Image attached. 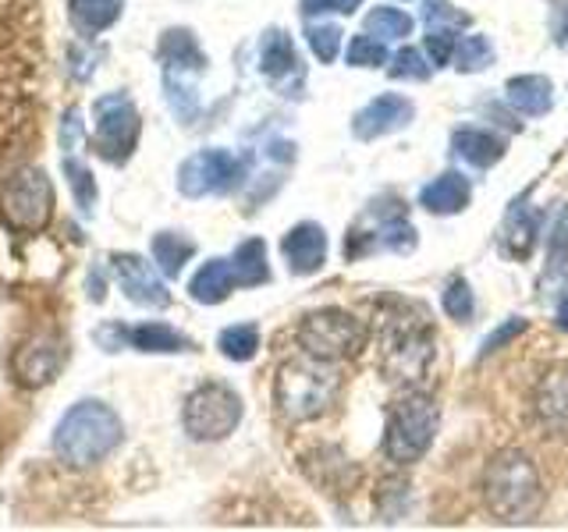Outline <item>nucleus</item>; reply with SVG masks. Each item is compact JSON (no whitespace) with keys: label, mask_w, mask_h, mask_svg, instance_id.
<instances>
[{"label":"nucleus","mask_w":568,"mask_h":532,"mask_svg":"<svg viewBox=\"0 0 568 532\" xmlns=\"http://www.w3.org/2000/svg\"><path fill=\"white\" fill-rule=\"evenodd\" d=\"M121 443V419L114 416V408H106L103 401H79L71 405L64 419L53 430V451L71 469H89L100 466L106 454H114Z\"/></svg>","instance_id":"nucleus-3"},{"label":"nucleus","mask_w":568,"mask_h":532,"mask_svg":"<svg viewBox=\"0 0 568 532\" xmlns=\"http://www.w3.org/2000/svg\"><path fill=\"white\" fill-rule=\"evenodd\" d=\"M182 419L192 440H224L242 422V398L227 383H203L189 395Z\"/></svg>","instance_id":"nucleus-9"},{"label":"nucleus","mask_w":568,"mask_h":532,"mask_svg":"<svg viewBox=\"0 0 568 532\" xmlns=\"http://www.w3.org/2000/svg\"><path fill=\"white\" fill-rule=\"evenodd\" d=\"M281 253L284 259H288V270L292 274H316L320 266H324L327 259V235H324V227H316V224H298L292 227L288 235H284L281 242Z\"/></svg>","instance_id":"nucleus-15"},{"label":"nucleus","mask_w":568,"mask_h":532,"mask_svg":"<svg viewBox=\"0 0 568 532\" xmlns=\"http://www.w3.org/2000/svg\"><path fill=\"white\" fill-rule=\"evenodd\" d=\"M61 341L53 334H32L29 341H22V348L14 351L11 359V372L18 377V383L26 387H43L58 377L61 369Z\"/></svg>","instance_id":"nucleus-12"},{"label":"nucleus","mask_w":568,"mask_h":532,"mask_svg":"<svg viewBox=\"0 0 568 532\" xmlns=\"http://www.w3.org/2000/svg\"><path fill=\"white\" fill-rule=\"evenodd\" d=\"M260 71L271 82H281L288 75H298V53L295 43L288 40V32L281 29H266L263 40H260Z\"/></svg>","instance_id":"nucleus-18"},{"label":"nucleus","mask_w":568,"mask_h":532,"mask_svg":"<svg viewBox=\"0 0 568 532\" xmlns=\"http://www.w3.org/2000/svg\"><path fill=\"white\" fill-rule=\"evenodd\" d=\"M302 14H355L363 8V0H302Z\"/></svg>","instance_id":"nucleus-40"},{"label":"nucleus","mask_w":568,"mask_h":532,"mask_svg":"<svg viewBox=\"0 0 568 532\" xmlns=\"http://www.w3.org/2000/svg\"><path fill=\"white\" fill-rule=\"evenodd\" d=\"M452 146L473 167H494L505 156V142L484 129H458L452 135Z\"/></svg>","instance_id":"nucleus-22"},{"label":"nucleus","mask_w":568,"mask_h":532,"mask_svg":"<svg viewBox=\"0 0 568 532\" xmlns=\"http://www.w3.org/2000/svg\"><path fill=\"white\" fill-rule=\"evenodd\" d=\"M345 61L352 68H381V64H387V50H384V43L373 40V35H355L348 43Z\"/></svg>","instance_id":"nucleus-35"},{"label":"nucleus","mask_w":568,"mask_h":532,"mask_svg":"<svg viewBox=\"0 0 568 532\" xmlns=\"http://www.w3.org/2000/svg\"><path fill=\"white\" fill-rule=\"evenodd\" d=\"M124 337H129L132 348H139V351H189L192 348L189 337L178 334L168 324H142V327L124 330Z\"/></svg>","instance_id":"nucleus-25"},{"label":"nucleus","mask_w":568,"mask_h":532,"mask_svg":"<svg viewBox=\"0 0 568 532\" xmlns=\"http://www.w3.org/2000/svg\"><path fill=\"white\" fill-rule=\"evenodd\" d=\"M0 217L18 235H40L53 217V185L40 167L14 171L0 185Z\"/></svg>","instance_id":"nucleus-5"},{"label":"nucleus","mask_w":568,"mask_h":532,"mask_svg":"<svg viewBox=\"0 0 568 532\" xmlns=\"http://www.w3.org/2000/svg\"><path fill=\"white\" fill-rule=\"evenodd\" d=\"M235 277H239V288H256L266 277H271V266H266V245L260 238H248L235 248Z\"/></svg>","instance_id":"nucleus-26"},{"label":"nucleus","mask_w":568,"mask_h":532,"mask_svg":"<svg viewBox=\"0 0 568 532\" xmlns=\"http://www.w3.org/2000/svg\"><path fill=\"white\" fill-rule=\"evenodd\" d=\"M121 18V0H71V22L82 35H97Z\"/></svg>","instance_id":"nucleus-24"},{"label":"nucleus","mask_w":568,"mask_h":532,"mask_svg":"<svg viewBox=\"0 0 568 532\" xmlns=\"http://www.w3.org/2000/svg\"><path fill=\"white\" fill-rule=\"evenodd\" d=\"M558 327H561V330L568 334V295H565V298L558 301Z\"/></svg>","instance_id":"nucleus-43"},{"label":"nucleus","mask_w":568,"mask_h":532,"mask_svg":"<svg viewBox=\"0 0 568 532\" xmlns=\"http://www.w3.org/2000/svg\"><path fill=\"white\" fill-rule=\"evenodd\" d=\"M537 416L547 430L568 433V366H555L537 387Z\"/></svg>","instance_id":"nucleus-17"},{"label":"nucleus","mask_w":568,"mask_h":532,"mask_svg":"<svg viewBox=\"0 0 568 532\" xmlns=\"http://www.w3.org/2000/svg\"><path fill=\"white\" fill-rule=\"evenodd\" d=\"M217 348H221L224 359H231V362H248L256 355V348H260V330L253 324L227 327L217 337Z\"/></svg>","instance_id":"nucleus-28"},{"label":"nucleus","mask_w":568,"mask_h":532,"mask_svg":"<svg viewBox=\"0 0 568 532\" xmlns=\"http://www.w3.org/2000/svg\"><path fill=\"white\" fill-rule=\"evenodd\" d=\"M487 504L501 522H532L544 508V483L523 451H501L487 469Z\"/></svg>","instance_id":"nucleus-4"},{"label":"nucleus","mask_w":568,"mask_h":532,"mask_svg":"<svg viewBox=\"0 0 568 532\" xmlns=\"http://www.w3.org/2000/svg\"><path fill=\"white\" fill-rule=\"evenodd\" d=\"M547 277H555V280L568 277V213H561L547 238Z\"/></svg>","instance_id":"nucleus-32"},{"label":"nucleus","mask_w":568,"mask_h":532,"mask_svg":"<svg viewBox=\"0 0 568 532\" xmlns=\"http://www.w3.org/2000/svg\"><path fill=\"white\" fill-rule=\"evenodd\" d=\"M366 29L377 32L381 40H405V35L413 32V18L398 8H377L366 14Z\"/></svg>","instance_id":"nucleus-30"},{"label":"nucleus","mask_w":568,"mask_h":532,"mask_svg":"<svg viewBox=\"0 0 568 532\" xmlns=\"http://www.w3.org/2000/svg\"><path fill=\"white\" fill-rule=\"evenodd\" d=\"M430 71H434V64H426L419 50H402L398 58H395V64H390V79H416V82H423V79H430Z\"/></svg>","instance_id":"nucleus-37"},{"label":"nucleus","mask_w":568,"mask_h":532,"mask_svg":"<svg viewBox=\"0 0 568 532\" xmlns=\"http://www.w3.org/2000/svg\"><path fill=\"white\" fill-rule=\"evenodd\" d=\"M111 270H114V277L121 284V291L129 295L135 306L164 309L168 301H171V291L164 288V280L156 277V270L142 256L121 253V256L111 259Z\"/></svg>","instance_id":"nucleus-13"},{"label":"nucleus","mask_w":568,"mask_h":532,"mask_svg":"<svg viewBox=\"0 0 568 532\" xmlns=\"http://www.w3.org/2000/svg\"><path fill=\"white\" fill-rule=\"evenodd\" d=\"M85 139V124L79 121V111L71 106V111L64 114V121H61V146H64V153H75V146Z\"/></svg>","instance_id":"nucleus-41"},{"label":"nucleus","mask_w":568,"mask_h":532,"mask_svg":"<svg viewBox=\"0 0 568 532\" xmlns=\"http://www.w3.org/2000/svg\"><path fill=\"white\" fill-rule=\"evenodd\" d=\"M298 345L302 351L316 355V359H327V362H342V359H355L366 345V330L355 316L348 313H310L302 319L298 327Z\"/></svg>","instance_id":"nucleus-8"},{"label":"nucleus","mask_w":568,"mask_h":532,"mask_svg":"<svg viewBox=\"0 0 568 532\" xmlns=\"http://www.w3.org/2000/svg\"><path fill=\"white\" fill-rule=\"evenodd\" d=\"M342 395V372L334 362L316 359V355H298L284 362L274 380L277 412L288 422H310L331 412V405Z\"/></svg>","instance_id":"nucleus-2"},{"label":"nucleus","mask_w":568,"mask_h":532,"mask_svg":"<svg viewBox=\"0 0 568 532\" xmlns=\"http://www.w3.org/2000/svg\"><path fill=\"white\" fill-rule=\"evenodd\" d=\"M455 47H458V35L452 25H430V32H426V50H430L434 68L448 64L455 58Z\"/></svg>","instance_id":"nucleus-36"},{"label":"nucleus","mask_w":568,"mask_h":532,"mask_svg":"<svg viewBox=\"0 0 568 532\" xmlns=\"http://www.w3.org/2000/svg\"><path fill=\"white\" fill-rule=\"evenodd\" d=\"M444 313H448L452 319H458V324H469V319H473L476 301H473L469 284L462 277H455L448 288H444Z\"/></svg>","instance_id":"nucleus-33"},{"label":"nucleus","mask_w":568,"mask_h":532,"mask_svg":"<svg viewBox=\"0 0 568 532\" xmlns=\"http://www.w3.org/2000/svg\"><path fill=\"white\" fill-rule=\"evenodd\" d=\"M139 132H142V121L135 103L124 96V93H111V96H100L93 106V146L103 160L111 164H124L135 146H139Z\"/></svg>","instance_id":"nucleus-10"},{"label":"nucleus","mask_w":568,"mask_h":532,"mask_svg":"<svg viewBox=\"0 0 568 532\" xmlns=\"http://www.w3.org/2000/svg\"><path fill=\"white\" fill-rule=\"evenodd\" d=\"M437 433V405L423 395H408L395 401L387 416V437H384V451L390 461H419L430 451Z\"/></svg>","instance_id":"nucleus-6"},{"label":"nucleus","mask_w":568,"mask_h":532,"mask_svg":"<svg viewBox=\"0 0 568 532\" xmlns=\"http://www.w3.org/2000/svg\"><path fill=\"white\" fill-rule=\"evenodd\" d=\"M508 103L515 111H523L529 117H540L555 106V96H550V79L544 75H519L508 82Z\"/></svg>","instance_id":"nucleus-23"},{"label":"nucleus","mask_w":568,"mask_h":532,"mask_svg":"<svg viewBox=\"0 0 568 532\" xmlns=\"http://www.w3.org/2000/svg\"><path fill=\"white\" fill-rule=\"evenodd\" d=\"M423 18H426V25H452V29L469 25V14L466 11H455L448 0H426V4H423Z\"/></svg>","instance_id":"nucleus-38"},{"label":"nucleus","mask_w":568,"mask_h":532,"mask_svg":"<svg viewBox=\"0 0 568 532\" xmlns=\"http://www.w3.org/2000/svg\"><path fill=\"white\" fill-rule=\"evenodd\" d=\"M526 330V319L523 316H511V319H505L501 327H497L494 334H487L484 337V351L479 355H490V351H497V348H505L508 341H515V337H519Z\"/></svg>","instance_id":"nucleus-39"},{"label":"nucleus","mask_w":568,"mask_h":532,"mask_svg":"<svg viewBox=\"0 0 568 532\" xmlns=\"http://www.w3.org/2000/svg\"><path fill=\"white\" fill-rule=\"evenodd\" d=\"M540 235V213H532L523 203H511L508 217H505V227H501V245L505 253L515 256V259H526L532 253V242H537Z\"/></svg>","instance_id":"nucleus-20"},{"label":"nucleus","mask_w":568,"mask_h":532,"mask_svg":"<svg viewBox=\"0 0 568 532\" xmlns=\"http://www.w3.org/2000/svg\"><path fill=\"white\" fill-rule=\"evenodd\" d=\"M231 288H239V277H235V266L231 259H210L200 266V274L192 277L189 284V295L203 306H217L231 295Z\"/></svg>","instance_id":"nucleus-19"},{"label":"nucleus","mask_w":568,"mask_h":532,"mask_svg":"<svg viewBox=\"0 0 568 532\" xmlns=\"http://www.w3.org/2000/svg\"><path fill=\"white\" fill-rule=\"evenodd\" d=\"M381 372L390 383H423L434 362V330L423 316L402 306L387 309L377 324Z\"/></svg>","instance_id":"nucleus-1"},{"label":"nucleus","mask_w":568,"mask_h":532,"mask_svg":"<svg viewBox=\"0 0 568 532\" xmlns=\"http://www.w3.org/2000/svg\"><path fill=\"white\" fill-rule=\"evenodd\" d=\"M239 177H242V164L227 150H203L178 167V188L189 200H203V195L235 188Z\"/></svg>","instance_id":"nucleus-11"},{"label":"nucleus","mask_w":568,"mask_h":532,"mask_svg":"<svg viewBox=\"0 0 568 532\" xmlns=\"http://www.w3.org/2000/svg\"><path fill=\"white\" fill-rule=\"evenodd\" d=\"M306 40H310V50L316 53V58L324 64H331L337 58V47H342V29L331 25V22L306 25Z\"/></svg>","instance_id":"nucleus-34"},{"label":"nucleus","mask_w":568,"mask_h":532,"mask_svg":"<svg viewBox=\"0 0 568 532\" xmlns=\"http://www.w3.org/2000/svg\"><path fill=\"white\" fill-rule=\"evenodd\" d=\"M419 206L437 213V217H448V213L466 209L469 206V182L462 174H455V171L440 174L419 192Z\"/></svg>","instance_id":"nucleus-21"},{"label":"nucleus","mask_w":568,"mask_h":532,"mask_svg":"<svg viewBox=\"0 0 568 532\" xmlns=\"http://www.w3.org/2000/svg\"><path fill=\"white\" fill-rule=\"evenodd\" d=\"M494 61V47L484 35H466L458 47H455V68L473 75V71H484Z\"/></svg>","instance_id":"nucleus-31"},{"label":"nucleus","mask_w":568,"mask_h":532,"mask_svg":"<svg viewBox=\"0 0 568 532\" xmlns=\"http://www.w3.org/2000/svg\"><path fill=\"white\" fill-rule=\"evenodd\" d=\"M550 32H555L558 47L568 50V4H555V8H550Z\"/></svg>","instance_id":"nucleus-42"},{"label":"nucleus","mask_w":568,"mask_h":532,"mask_svg":"<svg viewBox=\"0 0 568 532\" xmlns=\"http://www.w3.org/2000/svg\"><path fill=\"white\" fill-rule=\"evenodd\" d=\"M64 177L71 185V195H75V203L82 213H93L97 206V182H93V171H89L85 164H79L75 156H64Z\"/></svg>","instance_id":"nucleus-29"},{"label":"nucleus","mask_w":568,"mask_h":532,"mask_svg":"<svg viewBox=\"0 0 568 532\" xmlns=\"http://www.w3.org/2000/svg\"><path fill=\"white\" fill-rule=\"evenodd\" d=\"M377 248H390V253H413L416 248V227L408 224L398 200L373 203L363 224L345 235V259H359L366 253H377Z\"/></svg>","instance_id":"nucleus-7"},{"label":"nucleus","mask_w":568,"mask_h":532,"mask_svg":"<svg viewBox=\"0 0 568 532\" xmlns=\"http://www.w3.org/2000/svg\"><path fill=\"white\" fill-rule=\"evenodd\" d=\"M192 253H195V245L185 235H174V231H160L153 238V259L160 266V274H168V277L182 274V266L192 259Z\"/></svg>","instance_id":"nucleus-27"},{"label":"nucleus","mask_w":568,"mask_h":532,"mask_svg":"<svg viewBox=\"0 0 568 532\" xmlns=\"http://www.w3.org/2000/svg\"><path fill=\"white\" fill-rule=\"evenodd\" d=\"M413 103H408L405 96H395V93H384L377 96L373 103H366L359 114H355L352 121V132L359 135V139H381V135H390V132H398L405 129L408 121H413Z\"/></svg>","instance_id":"nucleus-14"},{"label":"nucleus","mask_w":568,"mask_h":532,"mask_svg":"<svg viewBox=\"0 0 568 532\" xmlns=\"http://www.w3.org/2000/svg\"><path fill=\"white\" fill-rule=\"evenodd\" d=\"M160 61L171 82H185V75H200L206 68V53L195 43V35L189 29H171L160 40Z\"/></svg>","instance_id":"nucleus-16"}]
</instances>
